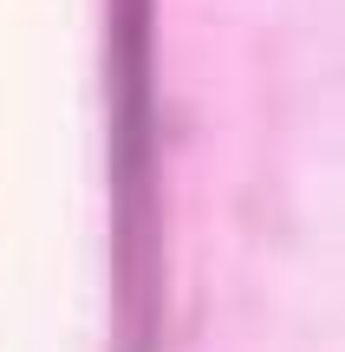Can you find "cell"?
Masks as SVG:
<instances>
[]
</instances>
